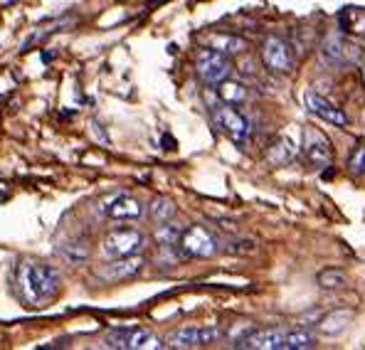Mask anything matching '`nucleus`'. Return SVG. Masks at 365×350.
I'll use <instances>...</instances> for the list:
<instances>
[{"label": "nucleus", "instance_id": "1", "mask_svg": "<svg viewBox=\"0 0 365 350\" xmlns=\"http://www.w3.org/2000/svg\"><path fill=\"white\" fill-rule=\"evenodd\" d=\"M62 277L52 264L23 262L18 267V289L28 304L42 306L60 294Z\"/></svg>", "mask_w": 365, "mask_h": 350}, {"label": "nucleus", "instance_id": "2", "mask_svg": "<svg viewBox=\"0 0 365 350\" xmlns=\"http://www.w3.org/2000/svg\"><path fill=\"white\" fill-rule=\"evenodd\" d=\"M195 69L205 84H220L222 79L230 77V72H232V62H230V55H225V52L212 50V47H205V50L197 52Z\"/></svg>", "mask_w": 365, "mask_h": 350}, {"label": "nucleus", "instance_id": "3", "mask_svg": "<svg viewBox=\"0 0 365 350\" xmlns=\"http://www.w3.org/2000/svg\"><path fill=\"white\" fill-rule=\"evenodd\" d=\"M106 348L119 350H146V348H160V341L148 328H111L104 336Z\"/></svg>", "mask_w": 365, "mask_h": 350}, {"label": "nucleus", "instance_id": "4", "mask_svg": "<svg viewBox=\"0 0 365 350\" xmlns=\"http://www.w3.org/2000/svg\"><path fill=\"white\" fill-rule=\"evenodd\" d=\"M178 247L185 257H197V259H207V257L217 254V240L202 225H192V227L182 230Z\"/></svg>", "mask_w": 365, "mask_h": 350}, {"label": "nucleus", "instance_id": "5", "mask_svg": "<svg viewBox=\"0 0 365 350\" xmlns=\"http://www.w3.org/2000/svg\"><path fill=\"white\" fill-rule=\"evenodd\" d=\"M222 338V328L217 326H187L178 328L168 336L170 348H205Z\"/></svg>", "mask_w": 365, "mask_h": 350}, {"label": "nucleus", "instance_id": "6", "mask_svg": "<svg viewBox=\"0 0 365 350\" xmlns=\"http://www.w3.org/2000/svg\"><path fill=\"white\" fill-rule=\"evenodd\" d=\"M146 237L138 230H114L104 237V254L109 259H119V257H133L143 249Z\"/></svg>", "mask_w": 365, "mask_h": 350}, {"label": "nucleus", "instance_id": "7", "mask_svg": "<svg viewBox=\"0 0 365 350\" xmlns=\"http://www.w3.org/2000/svg\"><path fill=\"white\" fill-rule=\"evenodd\" d=\"M212 118H215V123L220 126V131H222L230 141L245 143L247 138H250V121H247V118L240 114L232 104H225V101H222V106H215Z\"/></svg>", "mask_w": 365, "mask_h": 350}, {"label": "nucleus", "instance_id": "8", "mask_svg": "<svg viewBox=\"0 0 365 350\" xmlns=\"http://www.w3.org/2000/svg\"><path fill=\"white\" fill-rule=\"evenodd\" d=\"M304 160L311 168H326L334 163V148L324 133L314 131V128L304 133Z\"/></svg>", "mask_w": 365, "mask_h": 350}, {"label": "nucleus", "instance_id": "9", "mask_svg": "<svg viewBox=\"0 0 365 350\" xmlns=\"http://www.w3.org/2000/svg\"><path fill=\"white\" fill-rule=\"evenodd\" d=\"M262 59L272 72H292L294 69L292 45L282 37H267L264 45H262Z\"/></svg>", "mask_w": 365, "mask_h": 350}, {"label": "nucleus", "instance_id": "10", "mask_svg": "<svg viewBox=\"0 0 365 350\" xmlns=\"http://www.w3.org/2000/svg\"><path fill=\"white\" fill-rule=\"evenodd\" d=\"M284 336L287 331L282 328H255L247 336L237 338L235 348H252V350H284Z\"/></svg>", "mask_w": 365, "mask_h": 350}, {"label": "nucleus", "instance_id": "11", "mask_svg": "<svg viewBox=\"0 0 365 350\" xmlns=\"http://www.w3.org/2000/svg\"><path fill=\"white\" fill-rule=\"evenodd\" d=\"M304 106L311 111V114L319 116L321 121H326V123H334V126H341V128H346L348 123H351L346 116V111H341L336 104H331L329 99L314 94V91H306L304 94Z\"/></svg>", "mask_w": 365, "mask_h": 350}, {"label": "nucleus", "instance_id": "12", "mask_svg": "<svg viewBox=\"0 0 365 350\" xmlns=\"http://www.w3.org/2000/svg\"><path fill=\"white\" fill-rule=\"evenodd\" d=\"M141 269H143V259L138 254H133V257H119V259H111L109 264H104L96 274H99L104 282H123V279L136 277Z\"/></svg>", "mask_w": 365, "mask_h": 350}, {"label": "nucleus", "instance_id": "13", "mask_svg": "<svg viewBox=\"0 0 365 350\" xmlns=\"http://www.w3.org/2000/svg\"><path fill=\"white\" fill-rule=\"evenodd\" d=\"M106 215L114 220H138L143 215V205L133 195H116L106 205Z\"/></svg>", "mask_w": 365, "mask_h": 350}, {"label": "nucleus", "instance_id": "14", "mask_svg": "<svg viewBox=\"0 0 365 350\" xmlns=\"http://www.w3.org/2000/svg\"><path fill=\"white\" fill-rule=\"evenodd\" d=\"M324 55L329 59H334V62H356V59L361 57V52H358L356 45H351V42L343 40V37H329V40L324 42Z\"/></svg>", "mask_w": 365, "mask_h": 350}, {"label": "nucleus", "instance_id": "15", "mask_svg": "<svg viewBox=\"0 0 365 350\" xmlns=\"http://www.w3.org/2000/svg\"><path fill=\"white\" fill-rule=\"evenodd\" d=\"M297 143L292 141L289 136H279L277 141L272 143L269 148H267V160H269L272 165H287V163H292L294 158H297Z\"/></svg>", "mask_w": 365, "mask_h": 350}, {"label": "nucleus", "instance_id": "16", "mask_svg": "<svg viewBox=\"0 0 365 350\" xmlns=\"http://www.w3.org/2000/svg\"><path fill=\"white\" fill-rule=\"evenodd\" d=\"M351 321H353L351 309L331 311V314H326L324 319H321V333H326V336H338L341 331H346Z\"/></svg>", "mask_w": 365, "mask_h": 350}, {"label": "nucleus", "instance_id": "17", "mask_svg": "<svg viewBox=\"0 0 365 350\" xmlns=\"http://www.w3.org/2000/svg\"><path fill=\"white\" fill-rule=\"evenodd\" d=\"M217 94L220 99L225 101V104H245L247 99H250V91L242 82H235V79H222V82L217 84Z\"/></svg>", "mask_w": 365, "mask_h": 350}, {"label": "nucleus", "instance_id": "18", "mask_svg": "<svg viewBox=\"0 0 365 350\" xmlns=\"http://www.w3.org/2000/svg\"><path fill=\"white\" fill-rule=\"evenodd\" d=\"M207 45H210L212 50L225 52V55H240V52L247 50V42L242 40V37H237V35H222V32L212 35Z\"/></svg>", "mask_w": 365, "mask_h": 350}, {"label": "nucleus", "instance_id": "19", "mask_svg": "<svg viewBox=\"0 0 365 350\" xmlns=\"http://www.w3.org/2000/svg\"><path fill=\"white\" fill-rule=\"evenodd\" d=\"M341 30L353 32V35H365V10L363 8H346L338 15Z\"/></svg>", "mask_w": 365, "mask_h": 350}, {"label": "nucleus", "instance_id": "20", "mask_svg": "<svg viewBox=\"0 0 365 350\" xmlns=\"http://www.w3.org/2000/svg\"><path fill=\"white\" fill-rule=\"evenodd\" d=\"M316 346V336L306 328H294L284 336V350H306Z\"/></svg>", "mask_w": 365, "mask_h": 350}, {"label": "nucleus", "instance_id": "21", "mask_svg": "<svg viewBox=\"0 0 365 350\" xmlns=\"http://www.w3.org/2000/svg\"><path fill=\"white\" fill-rule=\"evenodd\" d=\"M89 252H91V247H89L84 240H79V242H67V245H62V247H60V254H62L69 264H82V262H87V259H89Z\"/></svg>", "mask_w": 365, "mask_h": 350}, {"label": "nucleus", "instance_id": "22", "mask_svg": "<svg viewBox=\"0 0 365 350\" xmlns=\"http://www.w3.org/2000/svg\"><path fill=\"white\" fill-rule=\"evenodd\" d=\"M346 284H348V277L341 269H324V272H319V287L326 289V292H338V289H343Z\"/></svg>", "mask_w": 365, "mask_h": 350}, {"label": "nucleus", "instance_id": "23", "mask_svg": "<svg viewBox=\"0 0 365 350\" xmlns=\"http://www.w3.org/2000/svg\"><path fill=\"white\" fill-rule=\"evenodd\" d=\"M148 215H151L155 222H168L175 215V205L168 197H153V202L148 205Z\"/></svg>", "mask_w": 365, "mask_h": 350}, {"label": "nucleus", "instance_id": "24", "mask_svg": "<svg viewBox=\"0 0 365 350\" xmlns=\"http://www.w3.org/2000/svg\"><path fill=\"white\" fill-rule=\"evenodd\" d=\"M155 240H158V245H163V247H178L180 230L173 227V225H160V230L155 232Z\"/></svg>", "mask_w": 365, "mask_h": 350}, {"label": "nucleus", "instance_id": "25", "mask_svg": "<svg viewBox=\"0 0 365 350\" xmlns=\"http://www.w3.org/2000/svg\"><path fill=\"white\" fill-rule=\"evenodd\" d=\"M351 170L356 175H365V143L361 148L353 153V158H351Z\"/></svg>", "mask_w": 365, "mask_h": 350}, {"label": "nucleus", "instance_id": "26", "mask_svg": "<svg viewBox=\"0 0 365 350\" xmlns=\"http://www.w3.org/2000/svg\"><path fill=\"white\" fill-rule=\"evenodd\" d=\"M230 252H235V254H250V252H255V242L252 240H240V242H232V245L227 247Z\"/></svg>", "mask_w": 365, "mask_h": 350}, {"label": "nucleus", "instance_id": "27", "mask_svg": "<svg viewBox=\"0 0 365 350\" xmlns=\"http://www.w3.org/2000/svg\"><path fill=\"white\" fill-rule=\"evenodd\" d=\"M361 72H363V84H365V62H363V67H361Z\"/></svg>", "mask_w": 365, "mask_h": 350}]
</instances>
